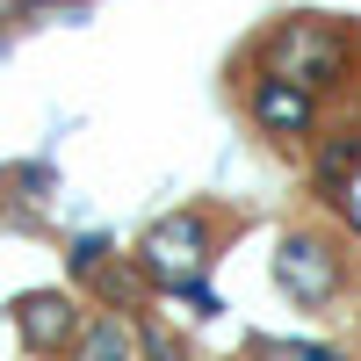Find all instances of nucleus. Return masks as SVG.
<instances>
[{"instance_id": "obj_1", "label": "nucleus", "mask_w": 361, "mask_h": 361, "mask_svg": "<svg viewBox=\"0 0 361 361\" xmlns=\"http://www.w3.org/2000/svg\"><path fill=\"white\" fill-rule=\"evenodd\" d=\"M145 275H152L159 289H180L195 282V267L209 260V224L195 217V209H173V217H159L152 231H145Z\"/></svg>"}, {"instance_id": "obj_2", "label": "nucleus", "mask_w": 361, "mask_h": 361, "mask_svg": "<svg viewBox=\"0 0 361 361\" xmlns=\"http://www.w3.org/2000/svg\"><path fill=\"white\" fill-rule=\"evenodd\" d=\"M340 37L325 22H289L275 44H267V73H282V80H296V87H325L340 73Z\"/></svg>"}, {"instance_id": "obj_3", "label": "nucleus", "mask_w": 361, "mask_h": 361, "mask_svg": "<svg viewBox=\"0 0 361 361\" xmlns=\"http://www.w3.org/2000/svg\"><path fill=\"white\" fill-rule=\"evenodd\" d=\"M275 282H282V296L289 304H325V296L340 289V260H333V246L325 238H282V253H275Z\"/></svg>"}, {"instance_id": "obj_4", "label": "nucleus", "mask_w": 361, "mask_h": 361, "mask_svg": "<svg viewBox=\"0 0 361 361\" xmlns=\"http://www.w3.org/2000/svg\"><path fill=\"white\" fill-rule=\"evenodd\" d=\"M15 325H22V340L37 347V354H58V347H73L80 311H73V296L44 289V296H22V304H15Z\"/></svg>"}, {"instance_id": "obj_5", "label": "nucleus", "mask_w": 361, "mask_h": 361, "mask_svg": "<svg viewBox=\"0 0 361 361\" xmlns=\"http://www.w3.org/2000/svg\"><path fill=\"white\" fill-rule=\"evenodd\" d=\"M311 87H296V80H282V73H267L260 80V94H253V123L260 130H275V137H304L311 130Z\"/></svg>"}, {"instance_id": "obj_6", "label": "nucleus", "mask_w": 361, "mask_h": 361, "mask_svg": "<svg viewBox=\"0 0 361 361\" xmlns=\"http://www.w3.org/2000/svg\"><path fill=\"white\" fill-rule=\"evenodd\" d=\"M130 354H137V333L123 318H94L73 333V361H130Z\"/></svg>"}, {"instance_id": "obj_7", "label": "nucleus", "mask_w": 361, "mask_h": 361, "mask_svg": "<svg viewBox=\"0 0 361 361\" xmlns=\"http://www.w3.org/2000/svg\"><path fill=\"white\" fill-rule=\"evenodd\" d=\"M340 209H347V217H354V224H361V166H354V173H347V180H340Z\"/></svg>"}, {"instance_id": "obj_8", "label": "nucleus", "mask_w": 361, "mask_h": 361, "mask_svg": "<svg viewBox=\"0 0 361 361\" xmlns=\"http://www.w3.org/2000/svg\"><path fill=\"white\" fill-rule=\"evenodd\" d=\"M289 361H340V354H325V347H282Z\"/></svg>"}]
</instances>
